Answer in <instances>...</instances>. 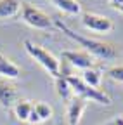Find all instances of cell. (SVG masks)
<instances>
[{
	"mask_svg": "<svg viewBox=\"0 0 123 125\" xmlns=\"http://www.w3.org/2000/svg\"><path fill=\"white\" fill-rule=\"evenodd\" d=\"M23 45H24V51L28 52V56L33 57L49 75H52L54 78L61 76V61L52 52H49L47 49H43L42 45H37L35 42L28 40V38L23 42Z\"/></svg>",
	"mask_w": 123,
	"mask_h": 125,
	"instance_id": "cell-2",
	"label": "cell"
},
{
	"mask_svg": "<svg viewBox=\"0 0 123 125\" xmlns=\"http://www.w3.org/2000/svg\"><path fill=\"white\" fill-rule=\"evenodd\" d=\"M56 92H57V96L61 97V99H64V101H69L71 99V87H69V83H68V80H66V76H57L56 78Z\"/></svg>",
	"mask_w": 123,
	"mask_h": 125,
	"instance_id": "cell-15",
	"label": "cell"
},
{
	"mask_svg": "<svg viewBox=\"0 0 123 125\" xmlns=\"http://www.w3.org/2000/svg\"><path fill=\"white\" fill-rule=\"evenodd\" d=\"M52 5H56L59 10H63L68 16H80L82 10V4L78 0H49Z\"/></svg>",
	"mask_w": 123,
	"mask_h": 125,
	"instance_id": "cell-12",
	"label": "cell"
},
{
	"mask_svg": "<svg viewBox=\"0 0 123 125\" xmlns=\"http://www.w3.org/2000/svg\"><path fill=\"white\" fill-rule=\"evenodd\" d=\"M66 80L71 87V92L75 94V97H82L85 99L87 103L92 101V103H97L101 106H111V97L101 89H94L87 85L80 76H75V75H66Z\"/></svg>",
	"mask_w": 123,
	"mask_h": 125,
	"instance_id": "cell-3",
	"label": "cell"
},
{
	"mask_svg": "<svg viewBox=\"0 0 123 125\" xmlns=\"http://www.w3.org/2000/svg\"><path fill=\"white\" fill-rule=\"evenodd\" d=\"M82 80L90 85V87H94V89H99L101 87V80H102V71L97 70V68H90V70H83L82 71Z\"/></svg>",
	"mask_w": 123,
	"mask_h": 125,
	"instance_id": "cell-13",
	"label": "cell"
},
{
	"mask_svg": "<svg viewBox=\"0 0 123 125\" xmlns=\"http://www.w3.org/2000/svg\"><path fill=\"white\" fill-rule=\"evenodd\" d=\"M19 14H21V19L35 30H52L54 28V23L49 18V14H45L42 9L35 7L33 4L23 2Z\"/></svg>",
	"mask_w": 123,
	"mask_h": 125,
	"instance_id": "cell-4",
	"label": "cell"
},
{
	"mask_svg": "<svg viewBox=\"0 0 123 125\" xmlns=\"http://www.w3.org/2000/svg\"><path fill=\"white\" fill-rule=\"evenodd\" d=\"M54 24H56L61 31H63L66 37H69L71 40H75L80 47H83V51L88 52L92 57H97V59H102V61H113V59H116L118 51L114 49L113 43L101 42V40H95V38L80 35V33H76V31H73L66 23H63L61 19H56Z\"/></svg>",
	"mask_w": 123,
	"mask_h": 125,
	"instance_id": "cell-1",
	"label": "cell"
},
{
	"mask_svg": "<svg viewBox=\"0 0 123 125\" xmlns=\"http://www.w3.org/2000/svg\"><path fill=\"white\" fill-rule=\"evenodd\" d=\"M87 108V101L82 97H73L68 101V108H66V122L68 125H80L83 113Z\"/></svg>",
	"mask_w": 123,
	"mask_h": 125,
	"instance_id": "cell-7",
	"label": "cell"
},
{
	"mask_svg": "<svg viewBox=\"0 0 123 125\" xmlns=\"http://www.w3.org/2000/svg\"><path fill=\"white\" fill-rule=\"evenodd\" d=\"M21 0H0V19L16 18L21 12Z\"/></svg>",
	"mask_w": 123,
	"mask_h": 125,
	"instance_id": "cell-10",
	"label": "cell"
},
{
	"mask_svg": "<svg viewBox=\"0 0 123 125\" xmlns=\"http://www.w3.org/2000/svg\"><path fill=\"white\" fill-rule=\"evenodd\" d=\"M82 24L90 31H95V33H109L114 28V24L109 18L97 14V12H90V10L82 12Z\"/></svg>",
	"mask_w": 123,
	"mask_h": 125,
	"instance_id": "cell-5",
	"label": "cell"
},
{
	"mask_svg": "<svg viewBox=\"0 0 123 125\" xmlns=\"http://www.w3.org/2000/svg\"><path fill=\"white\" fill-rule=\"evenodd\" d=\"M106 75H107V78H111V80H114V82H118V83H123V64L107 68Z\"/></svg>",
	"mask_w": 123,
	"mask_h": 125,
	"instance_id": "cell-16",
	"label": "cell"
},
{
	"mask_svg": "<svg viewBox=\"0 0 123 125\" xmlns=\"http://www.w3.org/2000/svg\"><path fill=\"white\" fill-rule=\"evenodd\" d=\"M118 10H120V12L123 14V5H120V7H118Z\"/></svg>",
	"mask_w": 123,
	"mask_h": 125,
	"instance_id": "cell-19",
	"label": "cell"
},
{
	"mask_svg": "<svg viewBox=\"0 0 123 125\" xmlns=\"http://www.w3.org/2000/svg\"><path fill=\"white\" fill-rule=\"evenodd\" d=\"M19 99V94L16 90V87H14L9 80H0V106H2L4 109H12V106L18 103Z\"/></svg>",
	"mask_w": 123,
	"mask_h": 125,
	"instance_id": "cell-8",
	"label": "cell"
},
{
	"mask_svg": "<svg viewBox=\"0 0 123 125\" xmlns=\"http://www.w3.org/2000/svg\"><path fill=\"white\" fill-rule=\"evenodd\" d=\"M0 76L4 80H16L21 76V68L2 52H0Z\"/></svg>",
	"mask_w": 123,
	"mask_h": 125,
	"instance_id": "cell-9",
	"label": "cell"
},
{
	"mask_svg": "<svg viewBox=\"0 0 123 125\" xmlns=\"http://www.w3.org/2000/svg\"><path fill=\"white\" fill-rule=\"evenodd\" d=\"M31 111H33V103L28 101V99H23V97H19L18 103L12 106V113H14V116H16L19 122H26L28 123V118H29V115H31Z\"/></svg>",
	"mask_w": 123,
	"mask_h": 125,
	"instance_id": "cell-11",
	"label": "cell"
},
{
	"mask_svg": "<svg viewBox=\"0 0 123 125\" xmlns=\"http://www.w3.org/2000/svg\"><path fill=\"white\" fill-rule=\"evenodd\" d=\"M63 59L68 61L71 66L78 68V70H90V68H95V57H92L88 52L85 51H64L63 52Z\"/></svg>",
	"mask_w": 123,
	"mask_h": 125,
	"instance_id": "cell-6",
	"label": "cell"
},
{
	"mask_svg": "<svg viewBox=\"0 0 123 125\" xmlns=\"http://www.w3.org/2000/svg\"><path fill=\"white\" fill-rule=\"evenodd\" d=\"M33 111H35V115L38 116L40 123H42V122H45V120H50V118H52V115H54L52 106H50V104H47V103H43V101L33 103Z\"/></svg>",
	"mask_w": 123,
	"mask_h": 125,
	"instance_id": "cell-14",
	"label": "cell"
},
{
	"mask_svg": "<svg viewBox=\"0 0 123 125\" xmlns=\"http://www.w3.org/2000/svg\"><path fill=\"white\" fill-rule=\"evenodd\" d=\"M114 125H123V116H118L114 120Z\"/></svg>",
	"mask_w": 123,
	"mask_h": 125,
	"instance_id": "cell-18",
	"label": "cell"
},
{
	"mask_svg": "<svg viewBox=\"0 0 123 125\" xmlns=\"http://www.w3.org/2000/svg\"><path fill=\"white\" fill-rule=\"evenodd\" d=\"M107 4L111 7H114V9H118L120 5H123V0H107Z\"/></svg>",
	"mask_w": 123,
	"mask_h": 125,
	"instance_id": "cell-17",
	"label": "cell"
}]
</instances>
